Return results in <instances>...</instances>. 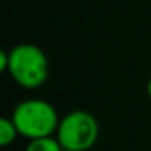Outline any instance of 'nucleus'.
<instances>
[{
  "instance_id": "obj_1",
  "label": "nucleus",
  "mask_w": 151,
  "mask_h": 151,
  "mask_svg": "<svg viewBox=\"0 0 151 151\" xmlns=\"http://www.w3.org/2000/svg\"><path fill=\"white\" fill-rule=\"evenodd\" d=\"M10 117L17 125L20 137H24L26 140L52 137L60 122L57 109L49 101L39 98H29L18 102Z\"/></svg>"
},
{
  "instance_id": "obj_2",
  "label": "nucleus",
  "mask_w": 151,
  "mask_h": 151,
  "mask_svg": "<svg viewBox=\"0 0 151 151\" xmlns=\"http://www.w3.org/2000/svg\"><path fill=\"white\" fill-rule=\"evenodd\" d=\"M7 73L24 89L41 88L49 78V59L36 44L23 42L12 47Z\"/></svg>"
},
{
  "instance_id": "obj_3",
  "label": "nucleus",
  "mask_w": 151,
  "mask_h": 151,
  "mask_svg": "<svg viewBox=\"0 0 151 151\" xmlns=\"http://www.w3.org/2000/svg\"><path fill=\"white\" fill-rule=\"evenodd\" d=\"M55 137L65 151H88L99 138V124L88 111H72L60 117Z\"/></svg>"
},
{
  "instance_id": "obj_4",
  "label": "nucleus",
  "mask_w": 151,
  "mask_h": 151,
  "mask_svg": "<svg viewBox=\"0 0 151 151\" xmlns=\"http://www.w3.org/2000/svg\"><path fill=\"white\" fill-rule=\"evenodd\" d=\"M24 151H65V150L59 143L55 135H52V137H42V138L28 140Z\"/></svg>"
},
{
  "instance_id": "obj_5",
  "label": "nucleus",
  "mask_w": 151,
  "mask_h": 151,
  "mask_svg": "<svg viewBox=\"0 0 151 151\" xmlns=\"http://www.w3.org/2000/svg\"><path fill=\"white\" fill-rule=\"evenodd\" d=\"M18 130L15 122L12 120V117H2L0 119V145L2 146H8L12 145L18 137Z\"/></svg>"
},
{
  "instance_id": "obj_6",
  "label": "nucleus",
  "mask_w": 151,
  "mask_h": 151,
  "mask_svg": "<svg viewBox=\"0 0 151 151\" xmlns=\"http://www.w3.org/2000/svg\"><path fill=\"white\" fill-rule=\"evenodd\" d=\"M8 63H10V52L8 50H0V72H7Z\"/></svg>"
},
{
  "instance_id": "obj_7",
  "label": "nucleus",
  "mask_w": 151,
  "mask_h": 151,
  "mask_svg": "<svg viewBox=\"0 0 151 151\" xmlns=\"http://www.w3.org/2000/svg\"><path fill=\"white\" fill-rule=\"evenodd\" d=\"M146 93H148V98H150V101H151V76H150L148 85H146Z\"/></svg>"
}]
</instances>
